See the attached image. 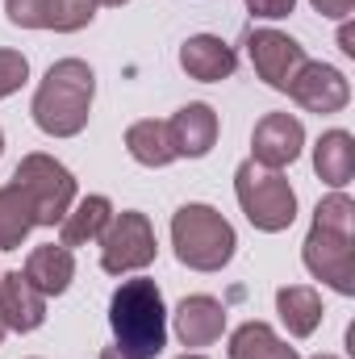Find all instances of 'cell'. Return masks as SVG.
I'll list each match as a JSON object with an SVG mask.
<instances>
[{"label": "cell", "mask_w": 355, "mask_h": 359, "mask_svg": "<svg viewBox=\"0 0 355 359\" xmlns=\"http://www.w3.org/2000/svg\"><path fill=\"white\" fill-rule=\"evenodd\" d=\"M355 205L351 196L335 192L314 209V230L305 238V268L318 280H326L335 292L351 297L355 292V238H351Z\"/></svg>", "instance_id": "1"}, {"label": "cell", "mask_w": 355, "mask_h": 359, "mask_svg": "<svg viewBox=\"0 0 355 359\" xmlns=\"http://www.w3.org/2000/svg\"><path fill=\"white\" fill-rule=\"evenodd\" d=\"M96 76L84 59H59L34 92V121L51 138H76L88 126Z\"/></svg>", "instance_id": "2"}, {"label": "cell", "mask_w": 355, "mask_h": 359, "mask_svg": "<svg viewBox=\"0 0 355 359\" xmlns=\"http://www.w3.org/2000/svg\"><path fill=\"white\" fill-rule=\"evenodd\" d=\"M109 322L117 347L134 359H155L168 343V313L155 280H126L109 301Z\"/></svg>", "instance_id": "3"}, {"label": "cell", "mask_w": 355, "mask_h": 359, "mask_svg": "<svg viewBox=\"0 0 355 359\" xmlns=\"http://www.w3.org/2000/svg\"><path fill=\"white\" fill-rule=\"evenodd\" d=\"M172 243L184 268L217 271L234 255V226L209 205H184L172 217Z\"/></svg>", "instance_id": "4"}, {"label": "cell", "mask_w": 355, "mask_h": 359, "mask_svg": "<svg viewBox=\"0 0 355 359\" xmlns=\"http://www.w3.org/2000/svg\"><path fill=\"white\" fill-rule=\"evenodd\" d=\"M234 192H239V205H243V213H247V222L255 230L280 234L297 217V192H293V184L280 172H272V168H260L255 159H247L234 172Z\"/></svg>", "instance_id": "5"}, {"label": "cell", "mask_w": 355, "mask_h": 359, "mask_svg": "<svg viewBox=\"0 0 355 359\" xmlns=\"http://www.w3.org/2000/svg\"><path fill=\"white\" fill-rule=\"evenodd\" d=\"M13 184L25 188V196L34 201V217L38 226H55L67 217L72 201H76V180L63 163H55L51 155H25L13 172Z\"/></svg>", "instance_id": "6"}, {"label": "cell", "mask_w": 355, "mask_h": 359, "mask_svg": "<svg viewBox=\"0 0 355 359\" xmlns=\"http://www.w3.org/2000/svg\"><path fill=\"white\" fill-rule=\"evenodd\" d=\"M155 230L147 222V213H117L105 234H100V268L121 276V271H138L155 264Z\"/></svg>", "instance_id": "7"}, {"label": "cell", "mask_w": 355, "mask_h": 359, "mask_svg": "<svg viewBox=\"0 0 355 359\" xmlns=\"http://www.w3.org/2000/svg\"><path fill=\"white\" fill-rule=\"evenodd\" d=\"M247 50H251V63H255L260 80L272 84V88H280V92L288 88L293 76L309 63L305 50H301L288 34H280V29H255L251 42H247Z\"/></svg>", "instance_id": "8"}, {"label": "cell", "mask_w": 355, "mask_h": 359, "mask_svg": "<svg viewBox=\"0 0 355 359\" xmlns=\"http://www.w3.org/2000/svg\"><path fill=\"white\" fill-rule=\"evenodd\" d=\"M284 92H288L301 109H309V113H339V109H347V100H351L347 76H343L339 67H326V63H305Z\"/></svg>", "instance_id": "9"}, {"label": "cell", "mask_w": 355, "mask_h": 359, "mask_svg": "<svg viewBox=\"0 0 355 359\" xmlns=\"http://www.w3.org/2000/svg\"><path fill=\"white\" fill-rule=\"evenodd\" d=\"M251 147H255V163L260 168L280 172V168H288L301 155L305 130H301V121L293 113H267L264 121L255 126V134H251Z\"/></svg>", "instance_id": "10"}, {"label": "cell", "mask_w": 355, "mask_h": 359, "mask_svg": "<svg viewBox=\"0 0 355 359\" xmlns=\"http://www.w3.org/2000/svg\"><path fill=\"white\" fill-rule=\"evenodd\" d=\"M0 318L8 330H38L46 322V297L25 280V271H8L0 276Z\"/></svg>", "instance_id": "11"}, {"label": "cell", "mask_w": 355, "mask_h": 359, "mask_svg": "<svg viewBox=\"0 0 355 359\" xmlns=\"http://www.w3.org/2000/svg\"><path fill=\"white\" fill-rule=\"evenodd\" d=\"M180 67H184L192 80H201V84H217V80H230V76H234L239 55H234L222 38L196 34V38H188V42L180 46Z\"/></svg>", "instance_id": "12"}, {"label": "cell", "mask_w": 355, "mask_h": 359, "mask_svg": "<svg viewBox=\"0 0 355 359\" xmlns=\"http://www.w3.org/2000/svg\"><path fill=\"white\" fill-rule=\"evenodd\" d=\"M226 330V309L213 297H184L176 309V334L184 347H209Z\"/></svg>", "instance_id": "13"}, {"label": "cell", "mask_w": 355, "mask_h": 359, "mask_svg": "<svg viewBox=\"0 0 355 359\" xmlns=\"http://www.w3.org/2000/svg\"><path fill=\"white\" fill-rule=\"evenodd\" d=\"M168 130H172L176 155L201 159V155H209L213 142H217V113H213L209 104H184L176 117L168 121Z\"/></svg>", "instance_id": "14"}, {"label": "cell", "mask_w": 355, "mask_h": 359, "mask_svg": "<svg viewBox=\"0 0 355 359\" xmlns=\"http://www.w3.org/2000/svg\"><path fill=\"white\" fill-rule=\"evenodd\" d=\"M72 276H76V259H72V251L59 243H46V247H34L29 251V259H25V280L42 292V297H59V292H67V284H72Z\"/></svg>", "instance_id": "15"}, {"label": "cell", "mask_w": 355, "mask_h": 359, "mask_svg": "<svg viewBox=\"0 0 355 359\" xmlns=\"http://www.w3.org/2000/svg\"><path fill=\"white\" fill-rule=\"evenodd\" d=\"M113 222V205L109 196H84L76 209H67V217L59 222V243L72 251V247H84V243H96L105 234V226Z\"/></svg>", "instance_id": "16"}, {"label": "cell", "mask_w": 355, "mask_h": 359, "mask_svg": "<svg viewBox=\"0 0 355 359\" xmlns=\"http://www.w3.org/2000/svg\"><path fill=\"white\" fill-rule=\"evenodd\" d=\"M276 309H280V322L288 326L293 339H309L322 322V297L305 284H288L276 292Z\"/></svg>", "instance_id": "17"}, {"label": "cell", "mask_w": 355, "mask_h": 359, "mask_svg": "<svg viewBox=\"0 0 355 359\" xmlns=\"http://www.w3.org/2000/svg\"><path fill=\"white\" fill-rule=\"evenodd\" d=\"M314 168H318V176L326 180V184L343 188V184L355 176V138L347 130L322 134L318 147H314Z\"/></svg>", "instance_id": "18"}, {"label": "cell", "mask_w": 355, "mask_h": 359, "mask_svg": "<svg viewBox=\"0 0 355 359\" xmlns=\"http://www.w3.org/2000/svg\"><path fill=\"white\" fill-rule=\"evenodd\" d=\"M126 147L142 168H168L172 159H180L172 147V130L168 121H134L126 130Z\"/></svg>", "instance_id": "19"}, {"label": "cell", "mask_w": 355, "mask_h": 359, "mask_svg": "<svg viewBox=\"0 0 355 359\" xmlns=\"http://www.w3.org/2000/svg\"><path fill=\"white\" fill-rule=\"evenodd\" d=\"M34 226H38V217H34V201L25 196V188H17V184L0 188V251L21 247Z\"/></svg>", "instance_id": "20"}, {"label": "cell", "mask_w": 355, "mask_h": 359, "mask_svg": "<svg viewBox=\"0 0 355 359\" xmlns=\"http://www.w3.org/2000/svg\"><path fill=\"white\" fill-rule=\"evenodd\" d=\"M230 359H301V355L288 343H280L272 326L247 322L230 334Z\"/></svg>", "instance_id": "21"}, {"label": "cell", "mask_w": 355, "mask_h": 359, "mask_svg": "<svg viewBox=\"0 0 355 359\" xmlns=\"http://www.w3.org/2000/svg\"><path fill=\"white\" fill-rule=\"evenodd\" d=\"M96 17V0H51L46 4V25L42 29H59V34H76Z\"/></svg>", "instance_id": "22"}, {"label": "cell", "mask_w": 355, "mask_h": 359, "mask_svg": "<svg viewBox=\"0 0 355 359\" xmlns=\"http://www.w3.org/2000/svg\"><path fill=\"white\" fill-rule=\"evenodd\" d=\"M46 4L51 0H4V13L21 29H42L46 25Z\"/></svg>", "instance_id": "23"}, {"label": "cell", "mask_w": 355, "mask_h": 359, "mask_svg": "<svg viewBox=\"0 0 355 359\" xmlns=\"http://www.w3.org/2000/svg\"><path fill=\"white\" fill-rule=\"evenodd\" d=\"M25 76H29L25 55H21V50H0V100H4L8 92L21 88V84H25Z\"/></svg>", "instance_id": "24"}, {"label": "cell", "mask_w": 355, "mask_h": 359, "mask_svg": "<svg viewBox=\"0 0 355 359\" xmlns=\"http://www.w3.org/2000/svg\"><path fill=\"white\" fill-rule=\"evenodd\" d=\"M293 4H297V0H247V8H251L255 17H272V21H276V17H288Z\"/></svg>", "instance_id": "25"}, {"label": "cell", "mask_w": 355, "mask_h": 359, "mask_svg": "<svg viewBox=\"0 0 355 359\" xmlns=\"http://www.w3.org/2000/svg\"><path fill=\"white\" fill-rule=\"evenodd\" d=\"M314 8H318L322 17H347L355 8V0H314Z\"/></svg>", "instance_id": "26"}, {"label": "cell", "mask_w": 355, "mask_h": 359, "mask_svg": "<svg viewBox=\"0 0 355 359\" xmlns=\"http://www.w3.org/2000/svg\"><path fill=\"white\" fill-rule=\"evenodd\" d=\"M100 359H134V355H126L121 347H105V351H100Z\"/></svg>", "instance_id": "27"}, {"label": "cell", "mask_w": 355, "mask_h": 359, "mask_svg": "<svg viewBox=\"0 0 355 359\" xmlns=\"http://www.w3.org/2000/svg\"><path fill=\"white\" fill-rule=\"evenodd\" d=\"M4 330H8V326H4V318H0V343H4Z\"/></svg>", "instance_id": "28"}, {"label": "cell", "mask_w": 355, "mask_h": 359, "mask_svg": "<svg viewBox=\"0 0 355 359\" xmlns=\"http://www.w3.org/2000/svg\"><path fill=\"white\" fill-rule=\"evenodd\" d=\"M96 4H126V0H96Z\"/></svg>", "instance_id": "29"}, {"label": "cell", "mask_w": 355, "mask_h": 359, "mask_svg": "<svg viewBox=\"0 0 355 359\" xmlns=\"http://www.w3.org/2000/svg\"><path fill=\"white\" fill-rule=\"evenodd\" d=\"M314 359H339V355H314Z\"/></svg>", "instance_id": "30"}, {"label": "cell", "mask_w": 355, "mask_h": 359, "mask_svg": "<svg viewBox=\"0 0 355 359\" xmlns=\"http://www.w3.org/2000/svg\"><path fill=\"white\" fill-rule=\"evenodd\" d=\"M180 359H205V355H180Z\"/></svg>", "instance_id": "31"}, {"label": "cell", "mask_w": 355, "mask_h": 359, "mask_svg": "<svg viewBox=\"0 0 355 359\" xmlns=\"http://www.w3.org/2000/svg\"><path fill=\"white\" fill-rule=\"evenodd\" d=\"M0 151H4V134H0Z\"/></svg>", "instance_id": "32"}]
</instances>
